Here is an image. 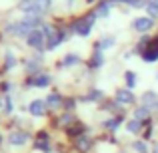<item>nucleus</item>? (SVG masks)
<instances>
[{
	"label": "nucleus",
	"mask_w": 158,
	"mask_h": 153,
	"mask_svg": "<svg viewBox=\"0 0 158 153\" xmlns=\"http://www.w3.org/2000/svg\"><path fill=\"white\" fill-rule=\"evenodd\" d=\"M94 20H96V14H90V16H86V18H82L80 22L74 26V32H76L78 36H88L90 34V30H92V26H94Z\"/></svg>",
	"instance_id": "f257e3e1"
},
{
	"label": "nucleus",
	"mask_w": 158,
	"mask_h": 153,
	"mask_svg": "<svg viewBox=\"0 0 158 153\" xmlns=\"http://www.w3.org/2000/svg\"><path fill=\"white\" fill-rule=\"evenodd\" d=\"M26 42H28V46L34 48V50H42V48H44V34L38 30V28H34V30L28 34Z\"/></svg>",
	"instance_id": "f03ea898"
},
{
	"label": "nucleus",
	"mask_w": 158,
	"mask_h": 153,
	"mask_svg": "<svg viewBox=\"0 0 158 153\" xmlns=\"http://www.w3.org/2000/svg\"><path fill=\"white\" fill-rule=\"evenodd\" d=\"M50 6H52V0H34L28 14H36V16H40V18H42V14H44V12H46Z\"/></svg>",
	"instance_id": "7ed1b4c3"
},
{
	"label": "nucleus",
	"mask_w": 158,
	"mask_h": 153,
	"mask_svg": "<svg viewBox=\"0 0 158 153\" xmlns=\"http://www.w3.org/2000/svg\"><path fill=\"white\" fill-rule=\"evenodd\" d=\"M28 111H30L34 117H42L44 111H46V101H42V100L30 101V105H28Z\"/></svg>",
	"instance_id": "20e7f679"
},
{
	"label": "nucleus",
	"mask_w": 158,
	"mask_h": 153,
	"mask_svg": "<svg viewBox=\"0 0 158 153\" xmlns=\"http://www.w3.org/2000/svg\"><path fill=\"white\" fill-rule=\"evenodd\" d=\"M132 26H134V30H136V32H148V30L152 28V18H150V16H142V18H136Z\"/></svg>",
	"instance_id": "39448f33"
},
{
	"label": "nucleus",
	"mask_w": 158,
	"mask_h": 153,
	"mask_svg": "<svg viewBox=\"0 0 158 153\" xmlns=\"http://www.w3.org/2000/svg\"><path fill=\"white\" fill-rule=\"evenodd\" d=\"M142 105L144 107H148V109H158V94L154 92H146L142 96Z\"/></svg>",
	"instance_id": "423d86ee"
},
{
	"label": "nucleus",
	"mask_w": 158,
	"mask_h": 153,
	"mask_svg": "<svg viewBox=\"0 0 158 153\" xmlns=\"http://www.w3.org/2000/svg\"><path fill=\"white\" fill-rule=\"evenodd\" d=\"M8 141H10L12 145H24V143L28 141V133H24V131H14V133H10Z\"/></svg>",
	"instance_id": "0eeeda50"
},
{
	"label": "nucleus",
	"mask_w": 158,
	"mask_h": 153,
	"mask_svg": "<svg viewBox=\"0 0 158 153\" xmlns=\"http://www.w3.org/2000/svg\"><path fill=\"white\" fill-rule=\"evenodd\" d=\"M62 40H64V34H62V32H56V34H52L50 38H46V48L48 50H56V48L60 46Z\"/></svg>",
	"instance_id": "6e6552de"
},
{
	"label": "nucleus",
	"mask_w": 158,
	"mask_h": 153,
	"mask_svg": "<svg viewBox=\"0 0 158 153\" xmlns=\"http://www.w3.org/2000/svg\"><path fill=\"white\" fill-rule=\"evenodd\" d=\"M52 82V78L48 76V74H40V76H36V78H32L30 80V84L34 86V88H46L48 84Z\"/></svg>",
	"instance_id": "1a4fd4ad"
},
{
	"label": "nucleus",
	"mask_w": 158,
	"mask_h": 153,
	"mask_svg": "<svg viewBox=\"0 0 158 153\" xmlns=\"http://www.w3.org/2000/svg\"><path fill=\"white\" fill-rule=\"evenodd\" d=\"M116 101H120V103H132L134 101V96H132V92L130 90H118L116 92Z\"/></svg>",
	"instance_id": "9d476101"
},
{
	"label": "nucleus",
	"mask_w": 158,
	"mask_h": 153,
	"mask_svg": "<svg viewBox=\"0 0 158 153\" xmlns=\"http://www.w3.org/2000/svg\"><path fill=\"white\" fill-rule=\"evenodd\" d=\"M112 4H114V0H112V2H110V0H108V2H102L100 6H98L96 10H94L96 18H106V16L110 14V6H112Z\"/></svg>",
	"instance_id": "9b49d317"
},
{
	"label": "nucleus",
	"mask_w": 158,
	"mask_h": 153,
	"mask_svg": "<svg viewBox=\"0 0 158 153\" xmlns=\"http://www.w3.org/2000/svg\"><path fill=\"white\" fill-rule=\"evenodd\" d=\"M144 8L150 14V18H158V0H146L144 2Z\"/></svg>",
	"instance_id": "f8f14e48"
},
{
	"label": "nucleus",
	"mask_w": 158,
	"mask_h": 153,
	"mask_svg": "<svg viewBox=\"0 0 158 153\" xmlns=\"http://www.w3.org/2000/svg\"><path fill=\"white\" fill-rule=\"evenodd\" d=\"M78 62H80V58H78V56H74V54H68V56L62 60V66H64V68H72V66L78 64Z\"/></svg>",
	"instance_id": "ddd939ff"
},
{
	"label": "nucleus",
	"mask_w": 158,
	"mask_h": 153,
	"mask_svg": "<svg viewBox=\"0 0 158 153\" xmlns=\"http://www.w3.org/2000/svg\"><path fill=\"white\" fill-rule=\"evenodd\" d=\"M62 103V98L58 96V94H50V96H48V100H46V105L48 107H58Z\"/></svg>",
	"instance_id": "4468645a"
},
{
	"label": "nucleus",
	"mask_w": 158,
	"mask_h": 153,
	"mask_svg": "<svg viewBox=\"0 0 158 153\" xmlns=\"http://www.w3.org/2000/svg\"><path fill=\"white\" fill-rule=\"evenodd\" d=\"M124 82H126V88L128 90H132L136 86V76H134V72H126L124 74Z\"/></svg>",
	"instance_id": "2eb2a0df"
},
{
	"label": "nucleus",
	"mask_w": 158,
	"mask_h": 153,
	"mask_svg": "<svg viewBox=\"0 0 158 153\" xmlns=\"http://www.w3.org/2000/svg\"><path fill=\"white\" fill-rule=\"evenodd\" d=\"M148 115H150V109H148V107H144V105L138 107V109L134 111V119H138V121H140V119H146Z\"/></svg>",
	"instance_id": "dca6fc26"
},
{
	"label": "nucleus",
	"mask_w": 158,
	"mask_h": 153,
	"mask_svg": "<svg viewBox=\"0 0 158 153\" xmlns=\"http://www.w3.org/2000/svg\"><path fill=\"white\" fill-rule=\"evenodd\" d=\"M126 129L130 131V133H138V131H140V121H138V119H132V121H128Z\"/></svg>",
	"instance_id": "f3484780"
},
{
	"label": "nucleus",
	"mask_w": 158,
	"mask_h": 153,
	"mask_svg": "<svg viewBox=\"0 0 158 153\" xmlns=\"http://www.w3.org/2000/svg\"><path fill=\"white\" fill-rule=\"evenodd\" d=\"M112 44H114V38H110V36H106V38L100 40V44H98V50H106V48H110Z\"/></svg>",
	"instance_id": "a211bd4d"
},
{
	"label": "nucleus",
	"mask_w": 158,
	"mask_h": 153,
	"mask_svg": "<svg viewBox=\"0 0 158 153\" xmlns=\"http://www.w3.org/2000/svg\"><path fill=\"white\" fill-rule=\"evenodd\" d=\"M142 58H144V62H154V60H158V50H154V52H144L142 54Z\"/></svg>",
	"instance_id": "6ab92c4d"
},
{
	"label": "nucleus",
	"mask_w": 158,
	"mask_h": 153,
	"mask_svg": "<svg viewBox=\"0 0 158 153\" xmlns=\"http://www.w3.org/2000/svg\"><path fill=\"white\" fill-rule=\"evenodd\" d=\"M38 68H40V62L38 60H30L26 64V70H28V72H38Z\"/></svg>",
	"instance_id": "aec40b11"
},
{
	"label": "nucleus",
	"mask_w": 158,
	"mask_h": 153,
	"mask_svg": "<svg viewBox=\"0 0 158 153\" xmlns=\"http://www.w3.org/2000/svg\"><path fill=\"white\" fill-rule=\"evenodd\" d=\"M134 149L138 151V153H148V149H146V143H142V141H134Z\"/></svg>",
	"instance_id": "412c9836"
},
{
	"label": "nucleus",
	"mask_w": 158,
	"mask_h": 153,
	"mask_svg": "<svg viewBox=\"0 0 158 153\" xmlns=\"http://www.w3.org/2000/svg\"><path fill=\"white\" fill-rule=\"evenodd\" d=\"M104 125L108 127V129H112V131H114L116 127H118V119H108V121L104 123Z\"/></svg>",
	"instance_id": "4be33fe9"
},
{
	"label": "nucleus",
	"mask_w": 158,
	"mask_h": 153,
	"mask_svg": "<svg viewBox=\"0 0 158 153\" xmlns=\"http://www.w3.org/2000/svg\"><path fill=\"white\" fill-rule=\"evenodd\" d=\"M14 66V56H12V52L6 54V68H12Z\"/></svg>",
	"instance_id": "5701e85b"
},
{
	"label": "nucleus",
	"mask_w": 158,
	"mask_h": 153,
	"mask_svg": "<svg viewBox=\"0 0 158 153\" xmlns=\"http://www.w3.org/2000/svg\"><path fill=\"white\" fill-rule=\"evenodd\" d=\"M78 147H80V149H88V147H90L88 139H80V141H78Z\"/></svg>",
	"instance_id": "b1692460"
},
{
	"label": "nucleus",
	"mask_w": 158,
	"mask_h": 153,
	"mask_svg": "<svg viewBox=\"0 0 158 153\" xmlns=\"http://www.w3.org/2000/svg\"><path fill=\"white\" fill-rule=\"evenodd\" d=\"M94 66H102V56H100V52L94 54Z\"/></svg>",
	"instance_id": "393cba45"
},
{
	"label": "nucleus",
	"mask_w": 158,
	"mask_h": 153,
	"mask_svg": "<svg viewBox=\"0 0 158 153\" xmlns=\"http://www.w3.org/2000/svg\"><path fill=\"white\" fill-rule=\"evenodd\" d=\"M6 111H8V113L12 111V101H10V98H6Z\"/></svg>",
	"instance_id": "a878e982"
},
{
	"label": "nucleus",
	"mask_w": 158,
	"mask_h": 153,
	"mask_svg": "<svg viewBox=\"0 0 158 153\" xmlns=\"http://www.w3.org/2000/svg\"><path fill=\"white\" fill-rule=\"evenodd\" d=\"M118 2H126V4H132V0H118Z\"/></svg>",
	"instance_id": "bb28decb"
},
{
	"label": "nucleus",
	"mask_w": 158,
	"mask_h": 153,
	"mask_svg": "<svg viewBox=\"0 0 158 153\" xmlns=\"http://www.w3.org/2000/svg\"><path fill=\"white\" fill-rule=\"evenodd\" d=\"M154 153H158V145H156V147H154Z\"/></svg>",
	"instance_id": "cd10ccee"
}]
</instances>
